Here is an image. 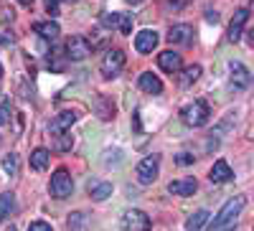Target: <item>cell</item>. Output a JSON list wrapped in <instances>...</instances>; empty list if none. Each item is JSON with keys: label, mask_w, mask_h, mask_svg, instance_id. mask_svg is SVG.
Instances as JSON below:
<instances>
[{"label": "cell", "mask_w": 254, "mask_h": 231, "mask_svg": "<svg viewBox=\"0 0 254 231\" xmlns=\"http://www.w3.org/2000/svg\"><path fill=\"white\" fill-rule=\"evenodd\" d=\"M120 18H122V13H104L102 15V23L107 26V28H120Z\"/></svg>", "instance_id": "obj_25"}, {"label": "cell", "mask_w": 254, "mask_h": 231, "mask_svg": "<svg viewBox=\"0 0 254 231\" xmlns=\"http://www.w3.org/2000/svg\"><path fill=\"white\" fill-rule=\"evenodd\" d=\"M190 38H193V28L181 23V26H171V31H168V41L171 44H178V46H188Z\"/></svg>", "instance_id": "obj_11"}, {"label": "cell", "mask_w": 254, "mask_h": 231, "mask_svg": "<svg viewBox=\"0 0 254 231\" xmlns=\"http://www.w3.org/2000/svg\"><path fill=\"white\" fill-rule=\"evenodd\" d=\"M150 219L147 214L137 211V208H130V211L122 214V221H120V229L122 231H150Z\"/></svg>", "instance_id": "obj_3"}, {"label": "cell", "mask_w": 254, "mask_h": 231, "mask_svg": "<svg viewBox=\"0 0 254 231\" xmlns=\"http://www.w3.org/2000/svg\"><path fill=\"white\" fill-rule=\"evenodd\" d=\"M66 54L71 61H84L87 56H92V44L84 36H71L66 41Z\"/></svg>", "instance_id": "obj_7"}, {"label": "cell", "mask_w": 254, "mask_h": 231, "mask_svg": "<svg viewBox=\"0 0 254 231\" xmlns=\"http://www.w3.org/2000/svg\"><path fill=\"white\" fill-rule=\"evenodd\" d=\"M20 5H33V0H18Z\"/></svg>", "instance_id": "obj_31"}, {"label": "cell", "mask_w": 254, "mask_h": 231, "mask_svg": "<svg viewBox=\"0 0 254 231\" xmlns=\"http://www.w3.org/2000/svg\"><path fill=\"white\" fill-rule=\"evenodd\" d=\"M0 74H3V66H0Z\"/></svg>", "instance_id": "obj_35"}, {"label": "cell", "mask_w": 254, "mask_h": 231, "mask_svg": "<svg viewBox=\"0 0 254 231\" xmlns=\"http://www.w3.org/2000/svg\"><path fill=\"white\" fill-rule=\"evenodd\" d=\"M71 145H74V137H71L69 132H61V135H56V150L66 153V150H71Z\"/></svg>", "instance_id": "obj_23"}, {"label": "cell", "mask_w": 254, "mask_h": 231, "mask_svg": "<svg viewBox=\"0 0 254 231\" xmlns=\"http://www.w3.org/2000/svg\"><path fill=\"white\" fill-rule=\"evenodd\" d=\"M127 3H132V5H135V3H142V0H127Z\"/></svg>", "instance_id": "obj_32"}, {"label": "cell", "mask_w": 254, "mask_h": 231, "mask_svg": "<svg viewBox=\"0 0 254 231\" xmlns=\"http://www.w3.org/2000/svg\"><path fill=\"white\" fill-rule=\"evenodd\" d=\"M158 64H160L163 71L176 74V71H181V66H183V58H181L176 51H163V54L158 56Z\"/></svg>", "instance_id": "obj_13"}, {"label": "cell", "mask_w": 254, "mask_h": 231, "mask_svg": "<svg viewBox=\"0 0 254 231\" xmlns=\"http://www.w3.org/2000/svg\"><path fill=\"white\" fill-rule=\"evenodd\" d=\"M89 196H92L94 201H104V198H110V196H112V183H107V180L92 183V185H89Z\"/></svg>", "instance_id": "obj_19"}, {"label": "cell", "mask_w": 254, "mask_h": 231, "mask_svg": "<svg viewBox=\"0 0 254 231\" xmlns=\"http://www.w3.org/2000/svg\"><path fill=\"white\" fill-rule=\"evenodd\" d=\"M49 163H51V153L46 148H36L31 153V168H33V171H46Z\"/></svg>", "instance_id": "obj_18"}, {"label": "cell", "mask_w": 254, "mask_h": 231, "mask_svg": "<svg viewBox=\"0 0 254 231\" xmlns=\"http://www.w3.org/2000/svg\"><path fill=\"white\" fill-rule=\"evenodd\" d=\"M206 221H208V211H206V208H201V211H196L193 216L186 221V231H201L206 226Z\"/></svg>", "instance_id": "obj_20"}, {"label": "cell", "mask_w": 254, "mask_h": 231, "mask_svg": "<svg viewBox=\"0 0 254 231\" xmlns=\"http://www.w3.org/2000/svg\"><path fill=\"white\" fill-rule=\"evenodd\" d=\"M196 178H178L173 183H168V193H173V196H193L196 193Z\"/></svg>", "instance_id": "obj_10"}, {"label": "cell", "mask_w": 254, "mask_h": 231, "mask_svg": "<svg viewBox=\"0 0 254 231\" xmlns=\"http://www.w3.org/2000/svg\"><path fill=\"white\" fill-rule=\"evenodd\" d=\"M224 231H234V229H224Z\"/></svg>", "instance_id": "obj_33"}, {"label": "cell", "mask_w": 254, "mask_h": 231, "mask_svg": "<svg viewBox=\"0 0 254 231\" xmlns=\"http://www.w3.org/2000/svg\"><path fill=\"white\" fill-rule=\"evenodd\" d=\"M158 171H160V160H158V155H150V158H142L140 163H137V180L142 183V185H150L155 178H158Z\"/></svg>", "instance_id": "obj_6"}, {"label": "cell", "mask_w": 254, "mask_h": 231, "mask_svg": "<svg viewBox=\"0 0 254 231\" xmlns=\"http://www.w3.org/2000/svg\"><path fill=\"white\" fill-rule=\"evenodd\" d=\"M208 117H211V112H208V104L203 99H196L193 104H188V107L181 110V119L188 127H203L208 122Z\"/></svg>", "instance_id": "obj_1"}, {"label": "cell", "mask_w": 254, "mask_h": 231, "mask_svg": "<svg viewBox=\"0 0 254 231\" xmlns=\"http://www.w3.org/2000/svg\"><path fill=\"white\" fill-rule=\"evenodd\" d=\"M155 46H158V33L155 31H140L135 36V49L140 54H153Z\"/></svg>", "instance_id": "obj_12"}, {"label": "cell", "mask_w": 254, "mask_h": 231, "mask_svg": "<svg viewBox=\"0 0 254 231\" xmlns=\"http://www.w3.org/2000/svg\"><path fill=\"white\" fill-rule=\"evenodd\" d=\"M120 31H122L125 36L132 31V18H130V15H122V18H120Z\"/></svg>", "instance_id": "obj_27"}, {"label": "cell", "mask_w": 254, "mask_h": 231, "mask_svg": "<svg viewBox=\"0 0 254 231\" xmlns=\"http://www.w3.org/2000/svg\"><path fill=\"white\" fill-rule=\"evenodd\" d=\"M193 160H196V158L190 155V153H178V155H176V163H178V165H190Z\"/></svg>", "instance_id": "obj_29"}, {"label": "cell", "mask_w": 254, "mask_h": 231, "mask_svg": "<svg viewBox=\"0 0 254 231\" xmlns=\"http://www.w3.org/2000/svg\"><path fill=\"white\" fill-rule=\"evenodd\" d=\"M10 99L8 97H0V127H3V124L10 119Z\"/></svg>", "instance_id": "obj_24"}, {"label": "cell", "mask_w": 254, "mask_h": 231, "mask_svg": "<svg viewBox=\"0 0 254 231\" xmlns=\"http://www.w3.org/2000/svg\"><path fill=\"white\" fill-rule=\"evenodd\" d=\"M33 31L41 36V38H46V41H56L61 28L59 23H54V20H38V23H33Z\"/></svg>", "instance_id": "obj_14"}, {"label": "cell", "mask_w": 254, "mask_h": 231, "mask_svg": "<svg viewBox=\"0 0 254 231\" xmlns=\"http://www.w3.org/2000/svg\"><path fill=\"white\" fill-rule=\"evenodd\" d=\"M49 191L54 198H69L71 191H74V180L69 175L66 168H59V171L51 175V183H49Z\"/></svg>", "instance_id": "obj_2"}, {"label": "cell", "mask_w": 254, "mask_h": 231, "mask_svg": "<svg viewBox=\"0 0 254 231\" xmlns=\"http://www.w3.org/2000/svg\"><path fill=\"white\" fill-rule=\"evenodd\" d=\"M15 208V196L13 193H0V221L8 219Z\"/></svg>", "instance_id": "obj_21"}, {"label": "cell", "mask_w": 254, "mask_h": 231, "mask_svg": "<svg viewBox=\"0 0 254 231\" xmlns=\"http://www.w3.org/2000/svg\"><path fill=\"white\" fill-rule=\"evenodd\" d=\"M234 178V173H231V168L226 160H216L214 168H211V183H226Z\"/></svg>", "instance_id": "obj_16"}, {"label": "cell", "mask_w": 254, "mask_h": 231, "mask_svg": "<svg viewBox=\"0 0 254 231\" xmlns=\"http://www.w3.org/2000/svg\"><path fill=\"white\" fill-rule=\"evenodd\" d=\"M229 74H231V84H234L237 89H247L252 84V74L244 64H239V61H231L229 64Z\"/></svg>", "instance_id": "obj_9"}, {"label": "cell", "mask_w": 254, "mask_h": 231, "mask_svg": "<svg viewBox=\"0 0 254 231\" xmlns=\"http://www.w3.org/2000/svg\"><path fill=\"white\" fill-rule=\"evenodd\" d=\"M28 231H54V229H51V224H46V221H33V224L28 226Z\"/></svg>", "instance_id": "obj_28"}, {"label": "cell", "mask_w": 254, "mask_h": 231, "mask_svg": "<svg viewBox=\"0 0 254 231\" xmlns=\"http://www.w3.org/2000/svg\"><path fill=\"white\" fill-rule=\"evenodd\" d=\"M8 231H15V229H13V226H10V229H8Z\"/></svg>", "instance_id": "obj_34"}, {"label": "cell", "mask_w": 254, "mask_h": 231, "mask_svg": "<svg viewBox=\"0 0 254 231\" xmlns=\"http://www.w3.org/2000/svg\"><path fill=\"white\" fill-rule=\"evenodd\" d=\"M198 76H201V66H198V64L186 66V69H183V79H181V84H183V87H190L193 81H198Z\"/></svg>", "instance_id": "obj_22"}, {"label": "cell", "mask_w": 254, "mask_h": 231, "mask_svg": "<svg viewBox=\"0 0 254 231\" xmlns=\"http://www.w3.org/2000/svg\"><path fill=\"white\" fill-rule=\"evenodd\" d=\"M76 122V115L74 112H61L56 119H51V132L54 135H61V132H66V130H71V124Z\"/></svg>", "instance_id": "obj_15"}, {"label": "cell", "mask_w": 254, "mask_h": 231, "mask_svg": "<svg viewBox=\"0 0 254 231\" xmlns=\"http://www.w3.org/2000/svg\"><path fill=\"white\" fill-rule=\"evenodd\" d=\"M122 66H125V51H120V49H110L107 54H104V58H102L99 71H102V76L112 79V76H117V74L122 71Z\"/></svg>", "instance_id": "obj_4"}, {"label": "cell", "mask_w": 254, "mask_h": 231, "mask_svg": "<svg viewBox=\"0 0 254 231\" xmlns=\"http://www.w3.org/2000/svg\"><path fill=\"white\" fill-rule=\"evenodd\" d=\"M247 20H249V8H239L234 13V18H231V23H229V41H231V44H237V41L242 38Z\"/></svg>", "instance_id": "obj_8"}, {"label": "cell", "mask_w": 254, "mask_h": 231, "mask_svg": "<svg viewBox=\"0 0 254 231\" xmlns=\"http://www.w3.org/2000/svg\"><path fill=\"white\" fill-rule=\"evenodd\" d=\"M3 171H5V173H10V175H13V173H18V158H15L13 153L3 158Z\"/></svg>", "instance_id": "obj_26"}, {"label": "cell", "mask_w": 254, "mask_h": 231, "mask_svg": "<svg viewBox=\"0 0 254 231\" xmlns=\"http://www.w3.org/2000/svg\"><path fill=\"white\" fill-rule=\"evenodd\" d=\"M244 196H237V198H231V201H226L224 203V208L216 214V219H214V229H221L224 224H229V221H234L239 214H242V208H244Z\"/></svg>", "instance_id": "obj_5"}, {"label": "cell", "mask_w": 254, "mask_h": 231, "mask_svg": "<svg viewBox=\"0 0 254 231\" xmlns=\"http://www.w3.org/2000/svg\"><path fill=\"white\" fill-rule=\"evenodd\" d=\"M140 89L147 92V94H160V92H163V81H160L155 74L145 71V74L140 76Z\"/></svg>", "instance_id": "obj_17"}, {"label": "cell", "mask_w": 254, "mask_h": 231, "mask_svg": "<svg viewBox=\"0 0 254 231\" xmlns=\"http://www.w3.org/2000/svg\"><path fill=\"white\" fill-rule=\"evenodd\" d=\"M46 3V10L51 13V15H56V10H59V0H44Z\"/></svg>", "instance_id": "obj_30"}]
</instances>
